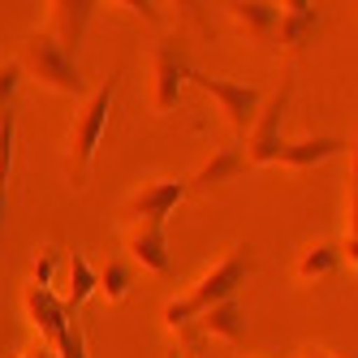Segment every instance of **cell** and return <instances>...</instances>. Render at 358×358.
<instances>
[{
  "label": "cell",
  "mask_w": 358,
  "mask_h": 358,
  "mask_svg": "<svg viewBox=\"0 0 358 358\" xmlns=\"http://www.w3.org/2000/svg\"><path fill=\"white\" fill-rule=\"evenodd\" d=\"M345 147H350L345 138H332V134L298 138V143H285V147H280L272 164H285V169H315V164H324V160H337Z\"/></svg>",
  "instance_id": "cell-12"
},
{
  "label": "cell",
  "mask_w": 358,
  "mask_h": 358,
  "mask_svg": "<svg viewBox=\"0 0 358 358\" xmlns=\"http://www.w3.org/2000/svg\"><path fill=\"white\" fill-rule=\"evenodd\" d=\"M125 9H134V13H138V17H147V22H160V9H156V5H138V0H130Z\"/></svg>",
  "instance_id": "cell-23"
},
{
  "label": "cell",
  "mask_w": 358,
  "mask_h": 358,
  "mask_svg": "<svg viewBox=\"0 0 358 358\" xmlns=\"http://www.w3.org/2000/svg\"><path fill=\"white\" fill-rule=\"evenodd\" d=\"M22 306H27V320L35 324V332L43 337V350L57 354L65 328H69V320H73V315L65 311L61 294H57V289H43V285H27V289H22Z\"/></svg>",
  "instance_id": "cell-8"
},
{
  "label": "cell",
  "mask_w": 358,
  "mask_h": 358,
  "mask_svg": "<svg viewBox=\"0 0 358 358\" xmlns=\"http://www.w3.org/2000/svg\"><path fill=\"white\" fill-rule=\"evenodd\" d=\"M190 194V186L182 177H156V182H143L130 199H125V216L134 224H164L169 212Z\"/></svg>",
  "instance_id": "cell-7"
},
{
  "label": "cell",
  "mask_w": 358,
  "mask_h": 358,
  "mask_svg": "<svg viewBox=\"0 0 358 358\" xmlns=\"http://www.w3.org/2000/svg\"><path fill=\"white\" fill-rule=\"evenodd\" d=\"M190 52L182 39H160L156 52H151V104L156 113H173L177 99H182V87L190 83Z\"/></svg>",
  "instance_id": "cell-5"
},
{
  "label": "cell",
  "mask_w": 358,
  "mask_h": 358,
  "mask_svg": "<svg viewBox=\"0 0 358 358\" xmlns=\"http://www.w3.org/2000/svg\"><path fill=\"white\" fill-rule=\"evenodd\" d=\"M246 169V156H242V143H224L216 147L208 160H203V169L190 177V190H212V186H224V182H234V177Z\"/></svg>",
  "instance_id": "cell-13"
},
{
  "label": "cell",
  "mask_w": 358,
  "mask_h": 358,
  "mask_svg": "<svg viewBox=\"0 0 358 358\" xmlns=\"http://www.w3.org/2000/svg\"><path fill=\"white\" fill-rule=\"evenodd\" d=\"M341 268V250L332 246V242H320L311 250H302V259H298V276L302 280H324Z\"/></svg>",
  "instance_id": "cell-18"
},
{
  "label": "cell",
  "mask_w": 358,
  "mask_h": 358,
  "mask_svg": "<svg viewBox=\"0 0 358 358\" xmlns=\"http://www.w3.org/2000/svg\"><path fill=\"white\" fill-rule=\"evenodd\" d=\"M9 177H13V143L0 151V238H5V208H9Z\"/></svg>",
  "instance_id": "cell-21"
},
{
  "label": "cell",
  "mask_w": 358,
  "mask_h": 358,
  "mask_svg": "<svg viewBox=\"0 0 358 358\" xmlns=\"http://www.w3.org/2000/svg\"><path fill=\"white\" fill-rule=\"evenodd\" d=\"M22 69H31L35 78L48 87V91H57V95H83V69H78V57L65 52V48L48 35V31H31L27 43H22Z\"/></svg>",
  "instance_id": "cell-2"
},
{
  "label": "cell",
  "mask_w": 358,
  "mask_h": 358,
  "mask_svg": "<svg viewBox=\"0 0 358 358\" xmlns=\"http://www.w3.org/2000/svg\"><path fill=\"white\" fill-rule=\"evenodd\" d=\"M57 358H87V337H83L78 320H69L65 337H61V345H57Z\"/></svg>",
  "instance_id": "cell-22"
},
{
  "label": "cell",
  "mask_w": 358,
  "mask_h": 358,
  "mask_svg": "<svg viewBox=\"0 0 358 358\" xmlns=\"http://www.w3.org/2000/svg\"><path fill=\"white\" fill-rule=\"evenodd\" d=\"M320 31V9L315 5H306V0H289V5H280L276 13V43L285 48V52H302L306 43L315 39Z\"/></svg>",
  "instance_id": "cell-10"
},
{
  "label": "cell",
  "mask_w": 358,
  "mask_h": 358,
  "mask_svg": "<svg viewBox=\"0 0 358 358\" xmlns=\"http://www.w3.org/2000/svg\"><path fill=\"white\" fill-rule=\"evenodd\" d=\"M65 264V250L61 246H39L35 250V259H31V285H43V289H52V280H57V268Z\"/></svg>",
  "instance_id": "cell-19"
},
{
  "label": "cell",
  "mask_w": 358,
  "mask_h": 358,
  "mask_svg": "<svg viewBox=\"0 0 358 358\" xmlns=\"http://www.w3.org/2000/svg\"><path fill=\"white\" fill-rule=\"evenodd\" d=\"M302 358H341V354H332V350H306Z\"/></svg>",
  "instance_id": "cell-24"
},
{
  "label": "cell",
  "mask_w": 358,
  "mask_h": 358,
  "mask_svg": "<svg viewBox=\"0 0 358 358\" xmlns=\"http://www.w3.org/2000/svg\"><path fill=\"white\" fill-rule=\"evenodd\" d=\"M95 294V268L83 250H73L69 259H65V289H61V302H65V311L73 315L78 306Z\"/></svg>",
  "instance_id": "cell-16"
},
{
  "label": "cell",
  "mask_w": 358,
  "mask_h": 358,
  "mask_svg": "<svg viewBox=\"0 0 358 358\" xmlns=\"http://www.w3.org/2000/svg\"><path fill=\"white\" fill-rule=\"evenodd\" d=\"M91 17H95L91 0H52V5H48V27L43 31L52 35L65 52L78 57V43H83L87 27H91Z\"/></svg>",
  "instance_id": "cell-9"
},
{
  "label": "cell",
  "mask_w": 358,
  "mask_h": 358,
  "mask_svg": "<svg viewBox=\"0 0 358 358\" xmlns=\"http://www.w3.org/2000/svg\"><path fill=\"white\" fill-rule=\"evenodd\" d=\"M22 358H43V350H35V354H22Z\"/></svg>",
  "instance_id": "cell-26"
},
{
  "label": "cell",
  "mask_w": 358,
  "mask_h": 358,
  "mask_svg": "<svg viewBox=\"0 0 358 358\" xmlns=\"http://www.w3.org/2000/svg\"><path fill=\"white\" fill-rule=\"evenodd\" d=\"M117 87H121V69H113L108 78L99 83V91L69 121V134H65V177H69L73 190H87V182H91L95 151H99V138H104L108 113L117 104Z\"/></svg>",
  "instance_id": "cell-1"
},
{
  "label": "cell",
  "mask_w": 358,
  "mask_h": 358,
  "mask_svg": "<svg viewBox=\"0 0 358 358\" xmlns=\"http://www.w3.org/2000/svg\"><path fill=\"white\" fill-rule=\"evenodd\" d=\"M130 285H134V268L125 264V259H108L104 268L95 272V294L104 298V302H125Z\"/></svg>",
  "instance_id": "cell-17"
},
{
  "label": "cell",
  "mask_w": 358,
  "mask_h": 358,
  "mask_svg": "<svg viewBox=\"0 0 358 358\" xmlns=\"http://www.w3.org/2000/svg\"><path fill=\"white\" fill-rule=\"evenodd\" d=\"M250 268H255L250 246H234V250H229V255H224V259H220L212 272H203V276H199V285H194L186 298L194 302V311L203 315L208 306H216V302H224V298H238V289L246 285Z\"/></svg>",
  "instance_id": "cell-6"
},
{
  "label": "cell",
  "mask_w": 358,
  "mask_h": 358,
  "mask_svg": "<svg viewBox=\"0 0 358 358\" xmlns=\"http://www.w3.org/2000/svg\"><path fill=\"white\" fill-rule=\"evenodd\" d=\"M224 9L242 27V35H250V39H272L276 35L280 5H272V0H234V5H224Z\"/></svg>",
  "instance_id": "cell-15"
},
{
  "label": "cell",
  "mask_w": 358,
  "mask_h": 358,
  "mask_svg": "<svg viewBox=\"0 0 358 358\" xmlns=\"http://www.w3.org/2000/svg\"><path fill=\"white\" fill-rule=\"evenodd\" d=\"M125 250L130 259L147 272L164 276L169 272V238H164V224H130L125 229Z\"/></svg>",
  "instance_id": "cell-11"
},
{
  "label": "cell",
  "mask_w": 358,
  "mask_h": 358,
  "mask_svg": "<svg viewBox=\"0 0 358 358\" xmlns=\"http://www.w3.org/2000/svg\"><path fill=\"white\" fill-rule=\"evenodd\" d=\"M194 320H199V311H194V302H190L186 294L164 302V324H169V328H190Z\"/></svg>",
  "instance_id": "cell-20"
},
{
  "label": "cell",
  "mask_w": 358,
  "mask_h": 358,
  "mask_svg": "<svg viewBox=\"0 0 358 358\" xmlns=\"http://www.w3.org/2000/svg\"><path fill=\"white\" fill-rule=\"evenodd\" d=\"M289 99H294V78L280 83V91L259 108V117H255V125H250V134L242 138V156H246V164H272L276 151L285 147V134H280V130H285Z\"/></svg>",
  "instance_id": "cell-4"
},
{
  "label": "cell",
  "mask_w": 358,
  "mask_h": 358,
  "mask_svg": "<svg viewBox=\"0 0 358 358\" xmlns=\"http://www.w3.org/2000/svg\"><path fill=\"white\" fill-rule=\"evenodd\" d=\"M190 83H194L199 91H208L216 104H220L224 121L234 125V134H238V138H246V134H250L255 117H259V108H264L259 87L238 83V78H220V73H190Z\"/></svg>",
  "instance_id": "cell-3"
},
{
  "label": "cell",
  "mask_w": 358,
  "mask_h": 358,
  "mask_svg": "<svg viewBox=\"0 0 358 358\" xmlns=\"http://www.w3.org/2000/svg\"><path fill=\"white\" fill-rule=\"evenodd\" d=\"M169 358H186V354H182V350H169Z\"/></svg>",
  "instance_id": "cell-25"
},
{
  "label": "cell",
  "mask_w": 358,
  "mask_h": 358,
  "mask_svg": "<svg viewBox=\"0 0 358 358\" xmlns=\"http://www.w3.org/2000/svg\"><path fill=\"white\" fill-rule=\"evenodd\" d=\"M199 324H203L208 337H220V341H234L238 345L246 337V306L238 298H224V302L208 306V311L199 315Z\"/></svg>",
  "instance_id": "cell-14"
}]
</instances>
